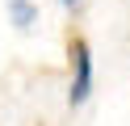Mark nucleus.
<instances>
[{
	"mask_svg": "<svg viewBox=\"0 0 130 126\" xmlns=\"http://www.w3.org/2000/svg\"><path fill=\"white\" fill-rule=\"evenodd\" d=\"M67 63H71V88H67V105L80 109L92 97V46L84 34H67Z\"/></svg>",
	"mask_w": 130,
	"mask_h": 126,
	"instance_id": "f257e3e1",
	"label": "nucleus"
},
{
	"mask_svg": "<svg viewBox=\"0 0 130 126\" xmlns=\"http://www.w3.org/2000/svg\"><path fill=\"white\" fill-rule=\"evenodd\" d=\"M4 4H9V17H13L17 30H29V25L38 21V4L34 0H4Z\"/></svg>",
	"mask_w": 130,
	"mask_h": 126,
	"instance_id": "f03ea898",
	"label": "nucleus"
},
{
	"mask_svg": "<svg viewBox=\"0 0 130 126\" xmlns=\"http://www.w3.org/2000/svg\"><path fill=\"white\" fill-rule=\"evenodd\" d=\"M59 4H76V0H59Z\"/></svg>",
	"mask_w": 130,
	"mask_h": 126,
	"instance_id": "7ed1b4c3",
	"label": "nucleus"
}]
</instances>
